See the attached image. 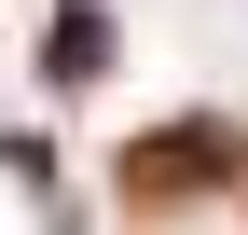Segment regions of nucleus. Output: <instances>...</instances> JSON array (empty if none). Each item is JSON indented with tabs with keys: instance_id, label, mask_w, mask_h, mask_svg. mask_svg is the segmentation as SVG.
<instances>
[{
	"instance_id": "f257e3e1",
	"label": "nucleus",
	"mask_w": 248,
	"mask_h": 235,
	"mask_svg": "<svg viewBox=\"0 0 248 235\" xmlns=\"http://www.w3.org/2000/svg\"><path fill=\"white\" fill-rule=\"evenodd\" d=\"M234 138L221 125H166V138H138V152H124V180H138V194H179V180H234Z\"/></svg>"
},
{
	"instance_id": "f03ea898",
	"label": "nucleus",
	"mask_w": 248,
	"mask_h": 235,
	"mask_svg": "<svg viewBox=\"0 0 248 235\" xmlns=\"http://www.w3.org/2000/svg\"><path fill=\"white\" fill-rule=\"evenodd\" d=\"M97 69H110V14H97V0H69V14L42 28V83H69V97H83Z\"/></svg>"
}]
</instances>
